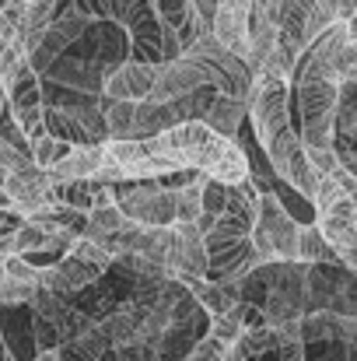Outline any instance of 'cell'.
<instances>
[{
    "mask_svg": "<svg viewBox=\"0 0 357 361\" xmlns=\"http://www.w3.org/2000/svg\"><path fill=\"white\" fill-rule=\"evenodd\" d=\"M161 158H168L175 169L186 172H203L207 179L221 186H238L252 176L249 154L238 147L235 140L218 137L207 123H182L165 130L161 137L151 140Z\"/></svg>",
    "mask_w": 357,
    "mask_h": 361,
    "instance_id": "cell-1",
    "label": "cell"
},
{
    "mask_svg": "<svg viewBox=\"0 0 357 361\" xmlns=\"http://www.w3.org/2000/svg\"><path fill=\"white\" fill-rule=\"evenodd\" d=\"M298 228L284 207V200L273 190H263L259 197V218L252 225V245L263 263H298Z\"/></svg>",
    "mask_w": 357,
    "mask_h": 361,
    "instance_id": "cell-2",
    "label": "cell"
},
{
    "mask_svg": "<svg viewBox=\"0 0 357 361\" xmlns=\"http://www.w3.org/2000/svg\"><path fill=\"white\" fill-rule=\"evenodd\" d=\"M106 151V161H102V172L99 179L106 186H116V183H137V179H165V176H175L182 169H175L168 158H161L154 151L151 140H106L102 144Z\"/></svg>",
    "mask_w": 357,
    "mask_h": 361,
    "instance_id": "cell-3",
    "label": "cell"
},
{
    "mask_svg": "<svg viewBox=\"0 0 357 361\" xmlns=\"http://www.w3.org/2000/svg\"><path fill=\"white\" fill-rule=\"evenodd\" d=\"M245 106H249V126H252V137L259 140V147L273 144L280 133H287L294 126L291 109H287L291 106V85L287 81L256 78Z\"/></svg>",
    "mask_w": 357,
    "mask_h": 361,
    "instance_id": "cell-4",
    "label": "cell"
},
{
    "mask_svg": "<svg viewBox=\"0 0 357 361\" xmlns=\"http://www.w3.org/2000/svg\"><path fill=\"white\" fill-rule=\"evenodd\" d=\"M119 211L126 214V221L140 225V228H172L175 225V193L165 190L161 183H126L116 190Z\"/></svg>",
    "mask_w": 357,
    "mask_h": 361,
    "instance_id": "cell-5",
    "label": "cell"
},
{
    "mask_svg": "<svg viewBox=\"0 0 357 361\" xmlns=\"http://www.w3.org/2000/svg\"><path fill=\"white\" fill-rule=\"evenodd\" d=\"M7 113L28 144L46 137V99H42V81L32 71V63H25L18 78L7 85Z\"/></svg>",
    "mask_w": 357,
    "mask_h": 361,
    "instance_id": "cell-6",
    "label": "cell"
},
{
    "mask_svg": "<svg viewBox=\"0 0 357 361\" xmlns=\"http://www.w3.org/2000/svg\"><path fill=\"white\" fill-rule=\"evenodd\" d=\"M0 183H4V193L11 197V207H14V214H18L21 221H32V218H39L42 211H49L53 204H60V200L53 197L49 172H42L35 161L25 165V169H18V172H11V176L0 179Z\"/></svg>",
    "mask_w": 357,
    "mask_h": 361,
    "instance_id": "cell-7",
    "label": "cell"
},
{
    "mask_svg": "<svg viewBox=\"0 0 357 361\" xmlns=\"http://www.w3.org/2000/svg\"><path fill=\"white\" fill-rule=\"evenodd\" d=\"M200 88H214V74H211V67H207L203 60H196V56L186 53V56H179L175 63L161 67V74H158L154 92H151L147 102L172 106V102H179V99L200 92ZM214 92H218V88H214Z\"/></svg>",
    "mask_w": 357,
    "mask_h": 361,
    "instance_id": "cell-8",
    "label": "cell"
},
{
    "mask_svg": "<svg viewBox=\"0 0 357 361\" xmlns=\"http://www.w3.org/2000/svg\"><path fill=\"white\" fill-rule=\"evenodd\" d=\"M179 56H186V49L179 46L175 32H168L158 21V14L147 18V21H140L137 28H130V60L133 63H147V67H158L161 71V67L175 63Z\"/></svg>",
    "mask_w": 357,
    "mask_h": 361,
    "instance_id": "cell-9",
    "label": "cell"
},
{
    "mask_svg": "<svg viewBox=\"0 0 357 361\" xmlns=\"http://www.w3.org/2000/svg\"><path fill=\"white\" fill-rule=\"evenodd\" d=\"M165 270L175 281H200V277H207L211 259H207V245H203L200 225H175V239H172V252H168Z\"/></svg>",
    "mask_w": 357,
    "mask_h": 361,
    "instance_id": "cell-10",
    "label": "cell"
},
{
    "mask_svg": "<svg viewBox=\"0 0 357 361\" xmlns=\"http://www.w3.org/2000/svg\"><path fill=\"white\" fill-rule=\"evenodd\" d=\"M249 32H252V0H221L214 14V39L221 42V49L245 60Z\"/></svg>",
    "mask_w": 357,
    "mask_h": 361,
    "instance_id": "cell-11",
    "label": "cell"
},
{
    "mask_svg": "<svg viewBox=\"0 0 357 361\" xmlns=\"http://www.w3.org/2000/svg\"><path fill=\"white\" fill-rule=\"evenodd\" d=\"M158 67H147V63H119L106 74V88L102 95H109L113 102H147L151 92H154V81H158Z\"/></svg>",
    "mask_w": 357,
    "mask_h": 361,
    "instance_id": "cell-12",
    "label": "cell"
},
{
    "mask_svg": "<svg viewBox=\"0 0 357 361\" xmlns=\"http://www.w3.org/2000/svg\"><path fill=\"white\" fill-rule=\"evenodd\" d=\"M67 11L74 14H84L92 21H109V25H119V28H137L140 21L154 18V7L151 0H70Z\"/></svg>",
    "mask_w": 357,
    "mask_h": 361,
    "instance_id": "cell-13",
    "label": "cell"
},
{
    "mask_svg": "<svg viewBox=\"0 0 357 361\" xmlns=\"http://www.w3.org/2000/svg\"><path fill=\"white\" fill-rule=\"evenodd\" d=\"M294 102H298V116L301 123L315 120H337V106H340V85L333 81H308L291 88Z\"/></svg>",
    "mask_w": 357,
    "mask_h": 361,
    "instance_id": "cell-14",
    "label": "cell"
},
{
    "mask_svg": "<svg viewBox=\"0 0 357 361\" xmlns=\"http://www.w3.org/2000/svg\"><path fill=\"white\" fill-rule=\"evenodd\" d=\"M46 78L56 81V85H67L77 95H102V88H106V71L88 63V60H67L63 56L46 71Z\"/></svg>",
    "mask_w": 357,
    "mask_h": 361,
    "instance_id": "cell-15",
    "label": "cell"
},
{
    "mask_svg": "<svg viewBox=\"0 0 357 361\" xmlns=\"http://www.w3.org/2000/svg\"><path fill=\"white\" fill-rule=\"evenodd\" d=\"M106 161L102 144L99 147H74L60 165L49 169V186H63V183H81V179H99Z\"/></svg>",
    "mask_w": 357,
    "mask_h": 361,
    "instance_id": "cell-16",
    "label": "cell"
},
{
    "mask_svg": "<svg viewBox=\"0 0 357 361\" xmlns=\"http://www.w3.org/2000/svg\"><path fill=\"white\" fill-rule=\"evenodd\" d=\"M123 228H126V214L119 211L116 190H109V193H102V197L95 200V207L88 211V228H84V235L95 242H109V239H116Z\"/></svg>",
    "mask_w": 357,
    "mask_h": 361,
    "instance_id": "cell-17",
    "label": "cell"
},
{
    "mask_svg": "<svg viewBox=\"0 0 357 361\" xmlns=\"http://www.w3.org/2000/svg\"><path fill=\"white\" fill-rule=\"evenodd\" d=\"M182 284H186V291L200 302V309H203L211 319H214V316H228L238 302H242V295H238L235 288L218 284V281H211V277H200V281H182Z\"/></svg>",
    "mask_w": 357,
    "mask_h": 361,
    "instance_id": "cell-18",
    "label": "cell"
},
{
    "mask_svg": "<svg viewBox=\"0 0 357 361\" xmlns=\"http://www.w3.org/2000/svg\"><path fill=\"white\" fill-rule=\"evenodd\" d=\"M46 133L70 147H99L92 140V133L81 126V120L74 116V109H67V106H46Z\"/></svg>",
    "mask_w": 357,
    "mask_h": 361,
    "instance_id": "cell-19",
    "label": "cell"
},
{
    "mask_svg": "<svg viewBox=\"0 0 357 361\" xmlns=\"http://www.w3.org/2000/svg\"><path fill=\"white\" fill-rule=\"evenodd\" d=\"M249 120V106L242 102V99H232V95H218V102L211 106V113H207V126L218 133V137H225V140H238V133H242V123Z\"/></svg>",
    "mask_w": 357,
    "mask_h": 361,
    "instance_id": "cell-20",
    "label": "cell"
},
{
    "mask_svg": "<svg viewBox=\"0 0 357 361\" xmlns=\"http://www.w3.org/2000/svg\"><path fill=\"white\" fill-rule=\"evenodd\" d=\"M298 263H305V267H344L340 252L326 242V235L315 225L298 228Z\"/></svg>",
    "mask_w": 357,
    "mask_h": 361,
    "instance_id": "cell-21",
    "label": "cell"
},
{
    "mask_svg": "<svg viewBox=\"0 0 357 361\" xmlns=\"http://www.w3.org/2000/svg\"><path fill=\"white\" fill-rule=\"evenodd\" d=\"M259 197H263V186L249 176L245 183L228 186V211H225V214H232V218L245 221V225L252 228L256 218H259Z\"/></svg>",
    "mask_w": 357,
    "mask_h": 361,
    "instance_id": "cell-22",
    "label": "cell"
},
{
    "mask_svg": "<svg viewBox=\"0 0 357 361\" xmlns=\"http://www.w3.org/2000/svg\"><path fill=\"white\" fill-rule=\"evenodd\" d=\"M109 351H113V348H109L106 334H102L99 323H95L88 334H81V337L60 344V361H102Z\"/></svg>",
    "mask_w": 357,
    "mask_h": 361,
    "instance_id": "cell-23",
    "label": "cell"
},
{
    "mask_svg": "<svg viewBox=\"0 0 357 361\" xmlns=\"http://www.w3.org/2000/svg\"><path fill=\"white\" fill-rule=\"evenodd\" d=\"M203 186L207 176L196 172V179L182 190H175V225H200L203 218Z\"/></svg>",
    "mask_w": 357,
    "mask_h": 361,
    "instance_id": "cell-24",
    "label": "cell"
},
{
    "mask_svg": "<svg viewBox=\"0 0 357 361\" xmlns=\"http://www.w3.org/2000/svg\"><path fill=\"white\" fill-rule=\"evenodd\" d=\"M357 18V0H312V39H319L330 25Z\"/></svg>",
    "mask_w": 357,
    "mask_h": 361,
    "instance_id": "cell-25",
    "label": "cell"
},
{
    "mask_svg": "<svg viewBox=\"0 0 357 361\" xmlns=\"http://www.w3.org/2000/svg\"><path fill=\"white\" fill-rule=\"evenodd\" d=\"M214 102H218V92H214V88H200V92H193V95H186V99L172 102L168 109H172L175 123L182 126V123H203Z\"/></svg>",
    "mask_w": 357,
    "mask_h": 361,
    "instance_id": "cell-26",
    "label": "cell"
},
{
    "mask_svg": "<svg viewBox=\"0 0 357 361\" xmlns=\"http://www.w3.org/2000/svg\"><path fill=\"white\" fill-rule=\"evenodd\" d=\"M337 341V316L333 312H308L301 316V344H326Z\"/></svg>",
    "mask_w": 357,
    "mask_h": 361,
    "instance_id": "cell-27",
    "label": "cell"
},
{
    "mask_svg": "<svg viewBox=\"0 0 357 361\" xmlns=\"http://www.w3.org/2000/svg\"><path fill=\"white\" fill-rule=\"evenodd\" d=\"M238 348L252 361H259V358H266V355H273L280 348V341H277V330L273 326H256V330H245V337L238 341Z\"/></svg>",
    "mask_w": 357,
    "mask_h": 361,
    "instance_id": "cell-28",
    "label": "cell"
},
{
    "mask_svg": "<svg viewBox=\"0 0 357 361\" xmlns=\"http://www.w3.org/2000/svg\"><path fill=\"white\" fill-rule=\"evenodd\" d=\"M70 151H74L70 144H63V140H56V137H49V133H46V137H39V140L32 144V161H35L42 172H49V169H53V165H60Z\"/></svg>",
    "mask_w": 357,
    "mask_h": 361,
    "instance_id": "cell-29",
    "label": "cell"
},
{
    "mask_svg": "<svg viewBox=\"0 0 357 361\" xmlns=\"http://www.w3.org/2000/svg\"><path fill=\"white\" fill-rule=\"evenodd\" d=\"M67 256H74V259H84V263H95V267H102V270H109V267L116 263V259L109 256V249H106L102 242L88 239V235H77V239L70 242Z\"/></svg>",
    "mask_w": 357,
    "mask_h": 361,
    "instance_id": "cell-30",
    "label": "cell"
},
{
    "mask_svg": "<svg viewBox=\"0 0 357 361\" xmlns=\"http://www.w3.org/2000/svg\"><path fill=\"white\" fill-rule=\"evenodd\" d=\"M56 4L60 0H28V21H25V39L46 32L56 21Z\"/></svg>",
    "mask_w": 357,
    "mask_h": 361,
    "instance_id": "cell-31",
    "label": "cell"
},
{
    "mask_svg": "<svg viewBox=\"0 0 357 361\" xmlns=\"http://www.w3.org/2000/svg\"><path fill=\"white\" fill-rule=\"evenodd\" d=\"M207 337L221 341L225 348H235L238 341L245 337V326L238 323L232 312H228V316H214V319H211V326H207Z\"/></svg>",
    "mask_w": 357,
    "mask_h": 361,
    "instance_id": "cell-32",
    "label": "cell"
},
{
    "mask_svg": "<svg viewBox=\"0 0 357 361\" xmlns=\"http://www.w3.org/2000/svg\"><path fill=\"white\" fill-rule=\"evenodd\" d=\"M32 344H35V355H39V351H60L63 341H60V330L49 319L32 312Z\"/></svg>",
    "mask_w": 357,
    "mask_h": 361,
    "instance_id": "cell-33",
    "label": "cell"
},
{
    "mask_svg": "<svg viewBox=\"0 0 357 361\" xmlns=\"http://www.w3.org/2000/svg\"><path fill=\"white\" fill-rule=\"evenodd\" d=\"M35 284H21V281H4L0 284V305L14 309V305H32L35 302Z\"/></svg>",
    "mask_w": 357,
    "mask_h": 361,
    "instance_id": "cell-34",
    "label": "cell"
},
{
    "mask_svg": "<svg viewBox=\"0 0 357 361\" xmlns=\"http://www.w3.org/2000/svg\"><path fill=\"white\" fill-rule=\"evenodd\" d=\"M25 165H32V154L18 151L14 144H7V140L0 137V179H7L11 172H18V169H25Z\"/></svg>",
    "mask_w": 357,
    "mask_h": 361,
    "instance_id": "cell-35",
    "label": "cell"
},
{
    "mask_svg": "<svg viewBox=\"0 0 357 361\" xmlns=\"http://www.w3.org/2000/svg\"><path fill=\"white\" fill-rule=\"evenodd\" d=\"M39 267L28 263L25 256H7V281H21V284H35L39 288Z\"/></svg>",
    "mask_w": 357,
    "mask_h": 361,
    "instance_id": "cell-36",
    "label": "cell"
},
{
    "mask_svg": "<svg viewBox=\"0 0 357 361\" xmlns=\"http://www.w3.org/2000/svg\"><path fill=\"white\" fill-rule=\"evenodd\" d=\"M228 351H232V348H225L221 341L203 337V341L189 351V361H225V358H228Z\"/></svg>",
    "mask_w": 357,
    "mask_h": 361,
    "instance_id": "cell-37",
    "label": "cell"
},
{
    "mask_svg": "<svg viewBox=\"0 0 357 361\" xmlns=\"http://www.w3.org/2000/svg\"><path fill=\"white\" fill-rule=\"evenodd\" d=\"M232 316H235V319L242 323V326H245V330L266 326V319H263V309H259V305H252V302H238L235 309H232Z\"/></svg>",
    "mask_w": 357,
    "mask_h": 361,
    "instance_id": "cell-38",
    "label": "cell"
},
{
    "mask_svg": "<svg viewBox=\"0 0 357 361\" xmlns=\"http://www.w3.org/2000/svg\"><path fill=\"white\" fill-rule=\"evenodd\" d=\"M337 78H340V85H351V81H357V42H351V46L344 49L340 67H337Z\"/></svg>",
    "mask_w": 357,
    "mask_h": 361,
    "instance_id": "cell-39",
    "label": "cell"
},
{
    "mask_svg": "<svg viewBox=\"0 0 357 361\" xmlns=\"http://www.w3.org/2000/svg\"><path fill=\"white\" fill-rule=\"evenodd\" d=\"M277 361H305V344L301 341H287L277 348Z\"/></svg>",
    "mask_w": 357,
    "mask_h": 361,
    "instance_id": "cell-40",
    "label": "cell"
},
{
    "mask_svg": "<svg viewBox=\"0 0 357 361\" xmlns=\"http://www.w3.org/2000/svg\"><path fill=\"white\" fill-rule=\"evenodd\" d=\"M0 361H18V355L7 348V337H4V330H0Z\"/></svg>",
    "mask_w": 357,
    "mask_h": 361,
    "instance_id": "cell-41",
    "label": "cell"
},
{
    "mask_svg": "<svg viewBox=\"0 0 357 361\" xmlns=\"http://www.w3.org/2000/svg\"><path fill=\"white\" fill-rule=\"evenodd\" d=\"M0 214H14V207H11V197L4 193V183H0Z\"/></svg>",
    "mask_w": 357,
    "mask_h": 361,
    "instance_id": "cell-42",
    "label": "cell"
},
{
    "mask_svg": "<svg viewBox=\"0 0 357 361\" xmlns=\"http://www.w3.org/2000/svg\"><path fill=\"white\" fill-rule=\"evenodd\" d=\"M32 361H60V351H39Z\"/></svg>",
    "mask_w": 357,
    "mask_h": 361,
    "instance_id": "cell-43",
    "label": "cell"
},
{
    "mask_svg": "<svg viewBox=\"0 0 357 361\" xmlns=\"http://www.w3.org/2000/svg\"><path fill=\"white\" fill-rule=\"evenodd\" d=\"M347 35H351V42H357V18L347 21Z\"/></svg>",
    "mask_w": 357,
    "mask_h": 361,
    "instance_id": "cell-44",
    "label": "cell"
},
{
    "mask_svg": "<svg viewBox=\"0 0 357 361\" xmlns=\"http://www.w3.org/2000/svg\"><path fill=\"white\" fill-rule=\"evenodd\" d=\"M4 109H7V88L0 85V120H4Z\"/></svg>",
    "mask_w": 357,
    "mask_h": 361,
    "instance_id": "cell-45",
    "label": "cell"
},
{
    "mask_svg": "<svg viewBox=\"0 0 357 361\" xmlns=\"http://www.w3.org/2000/svg\"><path fill=\"white\" fill-rule=\"evenodd\" d=\"M7 281V256H0V284Z\"/></svg>",
    "mask_w": 357,
    "mask_h": 361,
    "instance_id": "cell-46",
    "label": "cell"
},
{
    "mask_svg": "<svg viewBox=\"0 0 357 361\" xmlns=\"http://www.w3.org/2000/svg\"><path fill=\"white\" fill-rule=\"evenodd\" d=\"M179 361H189V358H179Z\"/></svg>",
    "mask_w": 357,
    "mask_h": 361,
    "instance_id": "cell-47",
    "label": "cell"
}]
</instances>
